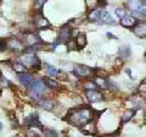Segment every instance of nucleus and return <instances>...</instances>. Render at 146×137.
I'll use <instances>...</instances> for the list:
<instances>
[{
  "label": "nucleus",
  "instance_id": "obj_1",
  "mask_svg": "<svg viewBox=\"0 0 146 137\" xmlns=\"http://www.w3.org/2000/svg\"><path fill=\"white\" fill-rule=\"evenodd\" d=\"M94 118V110L88 107V105H82V107H77L71 109L66 115V120L70 122L71 125L77 126V127H82L85 125L86 122H89L90 120H93Z\"/></svg>",
  "mask_w": 146,
  "mask_h": 137
},
{
  "label": "nucleus",
  "instance_id": "obj_2",
  "mask_svg": "<svg viewBox=\"0 0 146 137\" xmlns=\"http://www.w3.org/2000/svg\"><path fill=\"white\" fill-rule=\"evenodd\" d=\"M21 62L26 67L29 66L33 71H39L40 68H42V61L36 56L35 53H23Z\"/></svg>",
  "mask_w": 146,
  "mask_h": 137
},
{
  "label": "nucleus",
  "instance_id": "obj_3",
  "mask_svg": "<svg viewBox=\"0 0 146 137\" xmlns=\"http://www.w3.org/2000/svg\"><path fill=\"white\" fill-rule=\"evenodd\" d=\"M22 44H23L25 48H29V47H34L36 44H43L42 38L39 37L34 32H27L23 36V39H21Z\"/></svg>",
  "mask_w": 146,
  "mask_h": 137
},
{
  "label": "nucleus",
  "instance_id": "obj_4",
  "mask_svg": "<svg viewBox=\"0 0 146 137\" xmlns=\"http://www.w3.org/2000/svg\"><path fill=\"white\" fill-rule=\"evenodd\" d=\"M72 28L70 27V25H65L62 26L60 31H58V34H57V39L55 42V45H58V44H66L67 42H70L72 39Z\"/></svg>",
  "mask_w": 146,
  "mask_h": 137
},
{
  "label": "nucleus",
  "instance_id": "obj_5",
  "mask_svg": "<svg viewBox=\"0 0 146 137\" xmlns=\"http://www.w3.org/2000/svg\"><path fill=\"white\" fill-rule=\"evenodd\" d=\"M73 74L77 77H80V79H86V77L93 79V76H94L93 68L86 65H76L74 68H73Z\"/></svg>",
  "mask_w": 146,
  "mask_h": 137
},
{
  "label": "nucleus",
  "instance_id": "obj_6",
  "mask_svg": "<svg viewBox=\"0 0 146 137\" xmlns=\"http://www.w3.org/2000/svg\"><path fill=\"white\" fill-rule=\"evenodd\" d=\"M25 125L27 129H40L43 130V124L39 121V118H38V114L36 113H33L31 114L29 116H27L25 119Z\"/></svg>",
  "mask_w": 146,
  "mask_h": 137
},
{
  "label": "nucleus",
  "instance_id": "obj_7",
  "mask_svg": "<svg viewBox=\"0 0 146 137\" xmlns=\"http://www.w3.org/2000/svg\"><path fill=\"white\" fill-rule=\"evenodd\" d=\"M34 25H35V27L38 30H45V28H48V27L51 26L50 25V22L42 15V12L40 11L34 16Z\"/></svg>",
  "mask_w": 146,
  "mask_h": 137
},
{
  "label": "nucleus",
  "instance_id": "obj_8",
  "mask_svg": "<svg viewBox=\"0 0 146 137\" xmlns=\"http://www.w3.org/2000/svg\"><path fill=\"white\" fill-rule=\"evenodd\" d=\"M99 20L98 21L100 25H116V21L113 20V17L110 15V12L106 10H100V15H99Z\"/></svg>",
  "mask_w": 146,
  "mask_h": 137
},
{
  "label": "nucleus",
  "instance_id": "obj_9",
  "mask_svg": "<svg viewBox=\"0 0 146 137\" xmlns=\"http://www.w3.org/2000/svg\"><path fill=\"white\" fill-rule=\"evenodd\" d=\"M85 97L88 98V100L90 103H98V102H101L104 100V94L102 92H99L98 89L95 91H88V92H85Z\"/></svg>",
  "mask_w": 146,
  "mask_h": 137
},
{
  "label": "nucleus",
  "instance_id": "obj_10",
  "mask_svg": "<svg viewBox=\"0 0 146 137\" xmlns=\"http://www.w3.org/2000/svg\"><path fill=\"white\" fill-rule=\"evenodd\" d=\"M17 79H18V81H20V83L23 86V87H27V88H29L32 82L34 81L33 76H32L31 74H28V72H21V74H17Z\"/></svg>",
  "mask_w": 146,
  "mask_h": 137
},
{
  "label": "nucleus",
  "instance_id": "obj_11",
  "mask_svg": "<svg viewBox=\"0 0 146 137\" xmlns=\"http://www.w3.org/2000/svg\"><path fill=\"white\" fill-rule=\"evenodd\" d=\"M35 103L39 108L44 109V110H52L55 107V100L49 99V98H40L39 100H36Z\"/></svg>",
  "mask_w": 146,
  "mask_h": 137
},
{
  "label": "nucleus",
  "instance_id": "obj_12",
  "mask_svg": "<svg viewBox=\"0 0 146 137\" xmlns=\"http://www.w3.org/2000/svg\"><path fill=\"white\" fill-rule=\"evenodd\" d=\"M45 88L46 87H45L43 80H34L33 82H32V85L29 86V91H33V92L39 93L40 95L45 92Z\"/></svg>",
  "mask_w": 146,
  "mask_h": 137
},
{
  "label": "nucleus",
  "instance_id": "obj_13",
  "mask_svg": "<svg viewBox=\"0 0 146 137\" xmlns=\"http://www.w3.org/2000/svg\"><path fill=\"white\" fill-rule=\"evenodd\" d=\"M119 24L123 27H125V28H133V27L138 24V20H136L134 16H131V15H125L124 17H122L121 19Z\"/></svg>",
  "mask_w": 146,
  "mask_h": 137
},
{
  "label": "nucleus",
  "instance_id": "obj_14",
  "mask_svg": "<svg viewBox=\"0 0 146 137\" xmlns=\"http://www.w3.org/2000/svg\"><path fill=\"white\" fill-rule=\"evenodd\" d=\"M7 49H11L12 52H20V50H23V44H22L21 39L11 38L7 39Z\"/></svg>",
  "mask_w": 146,
  "mask_h": 137
},
{
  "label": "nucleus",
  "instance_id": "obj_15",
  "mask_svg": "<svg viewBox=\"0 0 146 137\" xmlns=\"http://www.w3.org/2000/svg\"><path fill=\"white\" fill-rule=\"evenodd\" d=\"M133 33L139 38H145L146 36V25L145 22H138L134 27H133Z\"/></svg>",
  "mask_w": 146,
  "mask_h": 137
},
{
  "label": "nucleus",
  "instance_id": "obj_16",
  "mask_svg": "<svg viewBox=\"0 0 146 137\" xmlns=\"http://www.w3.org/2000/svg\"><path fill=\"white\" fill-rule=\"evenodd\" d=\"M94 79H91L95 85L98 86V88L101 89H110V81L106 79V77H99V76H93Z\"/></svg>",
  "mask_w": 146,
  "mask_h": 137
},
{
  "label": "nucleus",
  "instance_id": "obj_17",
  "mask_svg": "<svg viewBox=\"0 0 146 137\" xmlns=\"http://www.w3.org/2000/svg\"><path fill=\"white\" fill-rule=\"evenodd\" d=\"M82 127H83V129H80V131L83 132L84 135H95L96 134V124H95L93 120L86 122V124L83 125Z\"/></svg>",
  "mask_w": 146,
  "mask_h": 137
},
{
  "label": "nucleus",
  "instance_id": "obj_18",
  "mask_svg": "<svg viewBox=\"0 0 146 137\" xmlns=\"http://www.w3.org/2000/svg\"><path fill=\"white\" fill-rule=\"evenodd\" d=\"M43 82L45 85V87L46 88H50V89H57L60 88V85H58V82L54 79H50V77H43Z\"/></svg>",
  "mask_w": 146,
  "mask_h": 137
},
{
  "label": "nucleus",
  "instance_id": "obj_19",
  "mask_svg": "<svg viewBox=\"0 0 146 137\" xmlns=\"http://www.w3.org/2000/svg\"><path fill=\"white\" fill-rule=\"evenodd\" d=\"M74 42H76L77 49H78V50H79V49H83V48H85L86 43H88V40H86V36H85L84 33H79V34L76 37Z\"/></svg>",
  "mask_w": 146,
  "mask_h": 137
},
{
  "label": "nucleus",
  "instance_id": "obj_20",
  "mask_svg": "<svg viewBox=\"0 0 146 137\" xmlns=\"http://www.w3.org/2000/svg\"><path fill=\"white\" fill-rule=\"evenodd\" d=\"M44 67H45V71H46V74L49 76H51L52 79H56L60 74V70H58L57 67H55L52 65H49V64H44Z\"/></svg>",
  "mask_w": 146,
  "mask_h": 137
},
{
  "label": "nucleus",
  "instance_id": "obj_21",
  "mask_svg": "<svg viewBox=\"0 0 146 137\" xmlns=\"http://www.w3.org/2000/svg\"><path fill=\"white\" fill-rule=\"evenodd\" d=\"M135 113H136L135 109H128V110L123 114V116H122V124H125V122L130 121L131 119L135 116Z\"/></svg>",
  "mask_w": 146,
  "mask_h": 137
},
{
  "label": "nucleus",
  "instance_id": "obj_22",
  "mask_svg": "<svg viewBox=\"0 0 146 137\" xmlns=\"http://www.w3.org/2000/svg\"><path fill=\"white\" fill-rule=\"evenodd\" d=\"M82 87H83V89L85 91V92H88V91H95V89H98V86L95 85V82L93 80H86V81H84L83 83H82Z\"/></svg>",
  "mask_w": 146,
  "mask_h": 137
},
{
  "label": "nucleus",
  "instance_id": "obj_23",
  "mask_svg": "<svg viewBox=\"0 0 146 137\" xmlns=\"http://www.w3.org/2000/svg\"><path fill=\"white\" fill-rule=\"evenodd\" d=\"M99 15H100V10H98V9H91L88 12V21L89 22H98Z\"/></svg>",
  "mask_w": 146,
  "mask_h": 137
},
{
  "label": "nucleus",
  "instance_id": "obj_24",
  "mask_svg": "<svg viewBox=\"0 0 146 137\" xmlns=\"http://www.w3.org/2000/svg\"><path fill=\"white\" fill-rule=\"evenodd\" d=\"M119 55L123 59H128L131 55V49H130L129 45H122L119 48Z\"/></svg>",
  "mask_w": 146,
  "mask_h": 137
},
{
  "label": "nucleus",
  "instance_id": "obj_25",
  "mask_svg": "<svg viewBox=\"0 0 146 137\" xmlns=\"http://www.w3.org/2000/svg\"><path fill=\"white\" fill-rule=\"evenodd\" d=\"M12 68L15 70L16 74H21V72H26L27 70V67L22 64L21 61H15V62H12Z\"/></svg>",
  "mask_w": 146,
  "mask_h": 137
},
{
  "label": "nucleus",
  "instance_id": "obj_26",
  "mask_svg": "<svg viewBox=\"0 0 146 137\" xmlns=\"http://www.w3.org/2000/svg\"><path fill=\"white\" fill-rule=\"evenodd\" d=\"M42 137H57V132L52 129H43Z\"/></svg>",
  "mask_w": 146,
  "mask_h": 137
},
{
  "label": "nucleus",
  "instance_id": "obj_27",
  "mask_svg": "<svg viewBox=\"0 0 146 137\" xmlns=\"http://www.w3.org/2000/svg\"><path fill=\"white\" fill-rule=\"evenodd\" d=\"M11 86H12V83L6 79V77H4V76L0 77V89L6 88V87H11Z\"/></svg>",
  "mask_w": 146,
  "mask_h": 137
},
{
  "label": "nucleus",
  "instance_id": "obj_28",
  "mask_svg": "<svg viewBox=\"0 0 146 137\" xmlns=\"http://www.w3.org/2000/svg\"><path fill=\"white\" fill-rule=\"evenodd\" d=\"M85 3L89 9H96V6L99 5V0H85Z\"/></svg>",
  "mask_w": 146,
  "mask_h": 137
},
{
  "label": "nucleus",
  "instance_id": "obj_29",
  "mask_svg": "<svg viewBox=\"0 0 146 137\" xmlns=\"http://www.w3.org/2000/svg\"><path fill=\"white\" fill-rule=\"evenodd\" d=\"M7 50V39L5 38H0V53Z\"/></svg>",
  "mask_w": 146,
  "mask_h": 137
},
{
  "label": "nucleus",
  "instance_id": "obj_30",
  "mask_svg": "<svg viewBox=\"0 0 146 137\" xmlns=\"http://www.w3.org/2000/svg\"><path fill=\"white\" fill-rule=\"evenodd\" d=\"M26 136L27 137H40V135L36 131H34V129H27Z\"/></svg>",
  "mask_w": 146,
  "mask_h": 137
},
{
  "label": "nucleus",
  "instance_id": "obj_31",
  "mask_svg": "<svg viewBox=\"0 0 146 137\" xmlns=\"http://www.w3.org/2000/svg\"><path fill=\"white\" fill-rule=\"evenodd\" d=\"M29 98L36 102V100H39L40 98H42V95H40L39 93H36V92H33V91H29Z\"/></svg>",
  "mask_w": 146,
  "mask_h": 137
},
{
  "label": "nucleus",
  "instance_id": "obj_32",
  "mask_svg": "<svg viewBox=\"0 0 146 137\" xmlns=\"http://www.w3.org/2000/svg\"><path fill=\"white\" fill-rule=\"evenodd\" d=\"M116 13H117V16L119 17V19H122V17H124L125 15H128L127 13V10H124V9H121V7H118L117 10H116Z\"/></svg>",
  "mask_w": 146,
  "mask_h": 137
},
{
  "label": "nucleus",
  "instance_id": "obj_33",
  "mask_svg": "<svg viewBox=\"0 0 146 137\" xmlns=\"http://www.w3.org/2000/svg\"><path fill=\"white\" fill-rule=\"evenodd\" d=\"M139 92L143 93V97L145 98V92H146V85H145V80L143 81V83L139 86Z\"/></svg>",
  "mask_w": 146,
  "mask_h": 137
},
{
  "label": "nucleus",
  "instance_id": "obj_34",
  "mask_svg": "<svg viewBox=\"0 0 146 137\" xmlns=\"http://www.w3.org/2000/svg\"><path fill=\"white\" fill-rule=\"evenodd\" d=\"M45 1H46V0H38V1H36V7L40 9L45 4Z\"/></svg>",
  "mask_w": 146,
  "mask_h": 137
},
{
  "label": "nucleus",
  "instance_id": "obj_35",
  "mask_svg": "<svg viewBox=\"0 0 146 137\" xmlns=\"http://www.w3.org/2000/svg\"><path fill=\"white\" fill-rule=\"evenodd\" d=\"M106 36H107V37H108V38H111V39H115V40H117V39H118V38L116 37V36H115V34L110 33V32H107V33H106Z\"/></svg>",
  "mask_w": 146,
  "mask_h": 137
},
{
  "label": "nucleus",
  "instance_id": "obj_36",
  "mask_svg": "<svg viewBox=\"0 0 146 137\" xmlns=\"http://www.w3.org/2000/svg\"><path fill=\"white\" fill-rule=\"evenodd\" d=\"M125 72H127V74H128V76H129V77H130V79H133V76H131V71L129 70V68H125Z\"/></svg>",
  "mask_w": 146,
  "mask_h": 137
},
{
  "label": "nucleus",
  "instance_id": "obj_37",
  "mask_svg": "<svg viewBox=\"0 0 146 137\" xmlns=\"http://www.w3.org/2000/svg\"><path fill=\"white\" fill-rule=\"evenodd\" d=\"M1 130H3V122L0 121V131H1Z\"/></svg>",
  "mask_w": 146,
  "mask_h": 137
},
{
  "label": "nucleus",
  "instance_id": "obj_38",
  "mask_svg": "<svg viewBox=\"0 0 146 137\" xmlns=\"http://www.w3.org/2000/svg\"><path fill=\"white\" fill-rule=\"evenodd\" d=\"M1 76H3V75H1V72H0V77H1Z\"/></svg>",
  "mask_w": 146,
  "mask_h": 137
}]
</instances>
